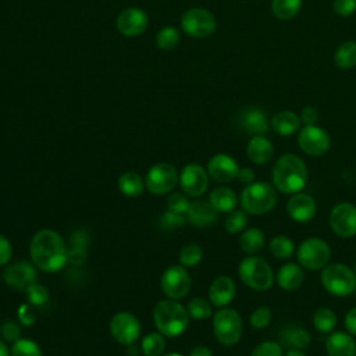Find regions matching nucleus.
Masks as SVG:
<instances>
[{
    "label": "nucleus",
    "instance_id": "nucleus-1",
    "mask_svg": "<svg viewBox=\"0 0 356 356\" xmlns=\"http://www.w3.org/2000/svg\"><path fill=\"white\" fill-rule=\"evenodd\" d=\"M31 259L33 264L46 273H54L68 260V249L63 238L53 229H40L31 241Z\"/></svg>",
    "mask_w": 356,
    "mask_h": 356
},
{
    "label": "nucleus",
    "instance_id": "nucleus-2",
    "mask_svg": "<svg viewBox=\"0 0 356 356\" xmlns=\"http://www.w3.org/2000/svg\"><path fill=\"white\" fill-rule=\"evenodd\" d=\"M271 179L278 192L285 195L298 193L306 186L307 167L298 154H282L273 167Z\"/></svg>",
    "mask_w": 356,
    "mask_h": 356
},
{
    "label": "nucleus",
    "instance_id": "nucleus-3",
    "mask_svg": "<svg viewBox=\"0 0 356 356\" xmlns=\"http://www.w3.org/2000/svg\"><path fill=\"white\" fill-rule=\"evenodd\" d=\"M154 325L164 337H177L189 323L188 310L174 299L160 300L153 310Z\"/></svg>",
    "mask_w": 356,
    "mask_h": 356
},
{
    "label": "nucleus",
    "instance_id": "nucleus-4",
    "mask_svg": "<svg viewBox=\"0 0 356 356\" xmlns=\"http://www.w3.org/2000/svg\"><path fill=\"white\" fill-rule=\"evenodd\" d=\"M239 202L248 214L261 216L271 211L277 204V189L268 182L254 181L242 189Z\"/></svg>",
    "mask_w": 356,
    "mask_h": 356
},
{
    "label": "nucleus",
    "instance_id": "nucleus-5",
    "mask_svg": "<svg viewBox=\"0 0 356 356\" xmlns=\"http://www.w3.org/2000/svg\"><path fill=\"white\" fill-rule=\"evenodd\" d=\"M238 274L241 281L254 291H267L274 282L273 268L263 257L256 254H250L241 261Z\"/></svg>",
    "mask_w": 356,
    "mask_h": 356
},
{
    "label": "nucleus",
    "instance_id": "nucleus-6",
    "mask_svg": "<svg viewBox=\"0 0 356 356\" xmlns=\"http://www.w3.org/2000/svg\"><path fill=\"white\" fill-rule=\"evenodd\" d=\"M320 280L325 291L334 296L342 298L356 291V274L342 263H328L323 268Z\"/></svg>",
    "mask_w": 356,
    "mask_h": 356
},
{
    "label": "nucleus",
    "instance_id": "nucleus-7",
    "mask_svg": "<svg viewBox=\"0 0 356 356\" xmlns=\"http://www.w3.org/2000/svg\"><path fill=\"white\" fill-rule=\"evenodd\" d=\"M242 318L231 307H220L213 316V332L221 345L232 346L242 337Z\"/></svg>",
    "mask_w": 356,
    "mask_h": 356
},
{
    "label": "nucleus",
    "instance_id": "nucleus-8",
    "mask_svg": "<svg viewBox=\"0 0 356 356\" xmlns=\"http://www.w3.org/2000/svg\"><path fill=\"white\" fill-rule=\"evenodd\" d=\"M296 257L300 267L306 270H321L331 259V249L325 241L313 236L305 239L299 245Z\"/></svg>",
    "mask_w": 356,
    "mask_h": 356
},
{
    "label": "nucleus",
    "instance_id": "nucleus-9",
    "mask_svg": "<svg viewBox=\"0 0 356 356\" xmlns=\"http://www.w3.org/2000/svg\"><path fill=\"white\" fill-rule=\"evenodd\" d=\"M216 26L214 15L202 7L189 8L181 17V28L191 38H207L214 33Z\"/></svg>",
    "mask_w": 356,
    "mask_h": 356
},
{
    "label": "nucleus",
    "instance_id": "nucleus-10",
    "mask_svg": "<svg viewBox=\"0 0 356 356\" xmlns=\"http://www.w3.org/2000/svg\"><path fill=\"white\" fill-rule=\"evenodd\" d=\"M298 145L303 153L318 157L328 152L331 139L321 127L303 125L298 132Z\"/></svg>",
    "mask_w": 356,
    "mask_h": 356
},
{
    "label": "nucleus",
    "instance_id": "nucleus-11",
    "mask_svg": "<svg viewBox=\"0 0 356 356\" xmlns=\"http://www.w3.org/2000/svg\"><path fill=\"white\" fill-rule=\"evenodd\" d=\"M178 181V174L174 165L168 163L154 164L146 175L145 185L153 195H164L172 191Z\"/></svg>",
    "mask_w": 356,
    "mask_h": 356
},
{
    "label": "nucleus",
    "instance_id": "nucleus-12",
    "mask_svg": "<svg viewBox=\"0 0 356 356\" xmlns=\"http://www.w3.org/2000/svg\"><path fill=\"white\" fill-rule=\"evenodd\" d=\"M330 227L341 238L356 235V206L349 202L335 204L330 213Z\"/></svg>",
    "mask_w": 356,
    "mask_h": 356
},
{
    "label": "nucleus",
    "instance_id": "nucleus-13",
    "mask_svg": "<svg viewBox=\"0 0 356 356\" xmlns=\"http://www.w3.org/2000/svg\"><path fill=\"white\" fill-rule=\"evenodd\" d=\"M160 286L165 296L177 300L188 295L191 289V277L184 266H172L163 273Z\"/></svg>",
    "mask_w": 356,
    "mask_h": 356
},
{
    "label": "nucleus",
    "instance_id": "nucleus-14",
    "mask_svg": "<svg viewBox=\"0 0 356 356\" xmlns=\"http://www.w3.org/2000/svg\"><path fill=\"white\" fill-rule=\"evenodd\" d=\"M110 332L118 343L132 345L139 337L140 324L132 313L121 312L111 318Z\"/></svg>",
    "mask_w": 356,
    "mask_h": 356
},
{
    "label": "nucleus",
    "instance_id": "nucleus-15",
    "mask_svg": "<svg viewBox=\"0 0 356 356\" xmlns=\"http://www.w3.org/2000/svg\"><path fill=\"white\" fill-rule=\"evenodd\" d=\"M3 280L10 288L26 291L32 284L36 282V270L31 263L19 260L6 267L3 271Z\"/></svg>",
    "mask_w": 356,
    "mask_h": 356
},
{
    "label": "nucleus",
    "instance_id": "nucleus-16",
    "mask_svg": "<svg viewBox=\"0 0 356 356\" xmlns=\"http://www.w3.org/2000/svg\"><path fill=\"white\" fill-rule=\"evenodd\" d=\"M179 185L186 195L202 196L209 186V174L199 164H186L179 174Z\"/></svg>",
    "mask_w": 356,
    "mask_h": 356
},
{
    "label": "nucleus",
    "instance_id": "nucleus-17",
    "mask_svg": "<svg viewBox=\"0 0 356 356\" xmlns=\"http://www.w3.org/2000/svg\"><path fill=\"white\" fill-rule=\"evenodd\" d=\"M147 22L149 17L142 8L129 7L118 14L115 25L121 35L134 38L145 32V29L147 28Z\"/></svg>",
    "mask_w": 356,
    "mask_h": 356
},
{
    "label": "nucleus",
    "instance_id": "nucleus-18",
    "mask_svg": "<svg viewBox=\"0 0 356 356\" xmlns=\"http://www.w3.org/2000/svg\"><path fill=\"white\" fill-rule=\"evenodd\" d=\"M239 165L236 160L225 153H218L213 156L207 163V174L216 182L227 184L238 177Z\"/></svg>",
    "mask_w": 356,
    "mask_h": 356
},
{
    "label": "nucleus",
    "instance_id": "nucleus-19",
    "mask_svg": "<svg viewBox=\"0 0 356 356\" xmlns=\"http://www.w3.org/2000/svg\"><path fill=\"white\" fill-rule=\"evenodd\" d=\"M316 210L314 199L302 191L293 193L286 202V213L296 222H309L316 216Z\"/></svg>",
    "mask_w": 356,
    "mask_h": 356
},
{
    "label": "nucleus",
    "instance_id": "nucleus-20",
    "mask_svg": "<svg viewBox=\"0 0 356 356\" xmlns=\"http://www.w3.org/2000/svg\"><path fill=\"white\" fill-rule=\"evenodd\" d=\"M239 127L249 135H264L270 128L266 113L259 107H249L239 115Z\"/></svg>",
    "mask_w": 356,
    "mask_h": 356
},
{
    "label": "nucleus",
    "instance_id": "nucleus-21",
    "mask_svg": "<svg viewBox=\"0 0 356 356\" xmlns=\"http://www.w3.org/2000/svg\"><path fill=\"white\" fill-rule=\"evenodd\" d=\"M328 356H356V341L353 335L343 331H334L325 339Z\"/></svg>",
    "mask_w": 356,
    "mask_h": 356
},
{
    "label": "nucleus",
    "instance_id": "nucleus-22",
    "mask_svg": "<svg viewBox=\"0 0 356 356\" xmlns=\"http://www.w3.org/2000/svg\"><path fill=\"white\" fill-rule=\"evenodd\" d=\"M236 292V286L235 282L229 278V277H218L216 278L210 288H209V299L211 302V305L217 306V307H225L227 305H229L235 296Z\"/></svg>",
    "mask_w": 356,
    "mask_h": 356
},
{
    "label": "nucleus",
    "instance_id": "nucleus-23",
    "mask_svg": "<svg viewBox=\"0 0 356 356\" xmlns=\"http://www.w3.org/2000/svg\"><path fill=\"white\" fill-rule=\"evenodd\" d=\"M246 154H248V159L253 164L263 165V164H267L273 159L274 146H273L271 140L267 139L264 135H254L248 142Z\"/></svg>",
    "mask_w": 356,
    "mask_h": 356
},
{
    "label": "nucleus",
    "instance_id": "nucleus-24",
    "mask_svg": "<svg viewBox=\"0 0 356 356\" xmlns=\"http://www.w3.org/2000/svg\"><path fill=\"white\" fill-rule=\"evenodd\" d=\"M188 221L195 227H209L217 220V210L211 206L210 202L197 200L189 204L186 210Z\"/></svg>",
    "mask_w": 356,
    "mask_h": 356
},
{
    "label": "nucleus",
    "instance_id": "nucleus-25",
    "mask_svg": "<svg viewBox=\"0 0 356 356\" xmlns=\"http://www.w3.org/2000/svg\"><path fill=\"white\" fill-rule=\"evenodd\" d=\"M300 124H302L300 117L291 110L278 111L270 120L271 129L281 136H291L299 132Z\"/></svg>",
    "mask_w": 356,
    "mask_h": 356
},
{
    "label": "nucleus",
    "instance_id": "nucleus-26",
    "mask_svg": "<svg viewBox=\"0 0 356 356\" xmlns=\"http://www.w3.org/2000/svg\"><path fill=\"white\" fill-rule=\"evenodd\" d=\"M305 274L300 264L296 263H285L280 267L277 273V284L284 291H295L303 282Z\"/></svg>",
    "mask_w": 356,
    "mask_h": 356
},
{
    "label": "nucleus",
    "instance_id": "nucleus-27",
    "mask_svg": "<svg viewBox=\"0 0 356 356\" xmlns=\"http://www.w3.org/2000/svg\"><path fill=\"white\" fill-rule=\"evenodd\" d=\"M209 202L211 203V206L217 211L231 213L232 210H235L238 199H236L235 192L231 188H228V186H217L210 193Z\"/></svg>",
    "mask_w": 356,
    "mask_h": 356
},
{
    "label": "nucleus",
    "instance_id": "nucleus-28",
    "mask_svg": "<svg viewBox=\"0 0 356 356\" xmlns=\"http://www.w3.org/2000/svg\"><path fill=\"white\" fill-rule=\"evenodd\" d=\"M310 332L302 327H286L281 332V342L291 349H306L310 345Z\"/></svg>",
    "mask_w": 356,
    "mask_h": 356
},
{
    "label": "nucleus",
    "instance_id": "nucleus-29",
    "mask_svg": "<svg viewBox=\"0 0 356 356\" xmlns=\"http://www.w3.org/2000/svg\"><path fill=\"white\" fill-rule=\"evenodd\" d=\"M334 63L341 70L355 68L356 67V42L355 40L342 42L334 53Z\"/></svg>",
    "mask_w": 356,
    "mask_h": 356
},
{
    "label": "nucleus",
    "instance_id": "nucleus-30",
    "mask_svg": "<svg viewBox=\"0 0 356 356\" xmlns=\"http://www.w3.org/2000/svg\"><path fill=\"white\" fill-rule=\"evenodd\" d=\"M266 243V238H264V234L261 229L256 228V227H252V228H248L242 232L241 235V239H239V245H241V249L248 253V254H256L259 253L263 246Z\"/></svg>",
    "mask_w": 356,
    "mask_h": 356
},
{
    "label": "nucleus",
    "instance_id": "nucleus-31",
    "mask_svg": "<svg viewBox=\"0 0 356 356\" xmlns=\"http://www.w3.org/2000/svg\"><path fill=\"white\" fill-rule=\"evenodd\" d=\"M313 325L321 334H331L337 325V314L330 307L321 306L313 313Z\"/></svg>",
    "mask_w": 356,
    "mask_h": 356
},
{
    "label": "nucleus",
    "instance_id": "nucleus-32",
    "mask_svg": "<svg viewBox=\"0 0 356 356\" xmlns=\"http://www.w3.org/2000/svg\"><path fill=\"white\" fill-rule=\"evenodd\" d=\"M302 0H271V11L281 21L292 19L299 14Z\"/></svg>",
    "mask_w": 356,
    "mask_h": 356
},
{
    "label": "nucleus",
    "instance_id": "nucleus-33",
    "mask_svg": "<svg viewBox=\"0 0 356 356\" xmlns=\"http://www.w3.org/2000/svg\"><path fill=\"white\" fill-rule=\"evenodd\" d=\"M118 188L124 195L134 197V196H139L143 192L145 182L142 181L139 174L134 171H128L118 178Z\"/></svg>",
    "mask_w": 356,
    "mask_h": 356
},
{
    "label": "nucleus",
    "instance_id": "nucleus-34",
    "mask_svg": "<svg viewBox=\"0 0 356 356\" xmlns=\"http://www.w3.org/2000/svg\"><path fill=\"white\" fill-rule=\"evenodd\" d=\"M268 249H270V252L274 257L285 260V259H289L293 254L295 245L291 241V238H288L285 235H277V236H273L270 239Z\"/></svg>",
    "mask_w": 356,
    "mask_h": 356
},
{
    "label": "nucleus",
    "instance_id": "nucleus-35",
    "mask_svg": "<svg viewBox=\"0 0 356 356\" xmlns=\"http://www.w3.org/2000/svg\"><path fill=\"white\" fill-rule=\"evenodd\" d=\"M181 40V32L174 26H164L156 35V43L163 50H172Z\"/></svg>",
    "mask_w": 356,
    "mask_h": 356
},
{
    "label": "nucleus",
    "instance_id": "nucleus-36",
    "mask_svg": "<svg viewBox=\"0 0 356 356\" xmlns=\"http://www.w3.org/2000/svg\"><path fill=\"white\" fill-rule=\"evenodd\" d=\"M140 348L145 356H161L165 348V342L163 335L157 332H152L143 338Z\"/></svg>",
    "mask_w": 356,
    "mask_h": 356
},
{
    "label": "nucleus",
    "instance_id": "nucleus-37",
    "mask_svg": "<svg viewBox=\"0 0 356 356\" xmlns=\"http://www.w3.org/2000/svg\"><path fill=\"white\" fill-rule=\"evenodd\" d=\"M202 257H203V250L196 243H188L179 252V263L184 267H193L199 264Z\"/></svg>",
    "mask_w": 356,
    "mask_h": 356
},
{
    "label": "nucleus",
    "instance_id": "nucleus-38",
    "mask_svg": "<svg viewBox=\"0 0 356 356\" xmlns=\"http://www.w3.org/2000/svg\"><path fill=\"white\" fill-rule=\"evenodd\" d=\"M188 314L195 320H206L211 316V302L202 298H195L188 303Z\"/></svg>",
    "mask_w": 356,
    "mask_h": 356
},
{
    "label": "nucleus",
    "instance_id": "nucleus-39",
    "mask_svg": "<svg viewBox=\"0 0 356 356\" xmlns=\"http://www.w3.org/2000/svg\"><path fill=\"white\" fill-rule=\"evenodd\" d=\"M11 356H42L39 345L31 339H17L10 350Z\"/></svg>",
    "mask_w": 356,
    "mask_h": 356
},
{
    "label": "nucleus",
    "instance_id": "nucleus-40",
    "mask_svg": "<svg viewBox=\"0 0 356 356\" xmlns=\"http://www.w3.org/2000/svg\"><path fill=\"white\" fill-rule=\"evenodd\" d=\"M246 224H248V216H246V211L243 210H232L224 221L225 229L229 234H238L243 231Z\"/></svg>",
    "mask_w": 356,
    "mask_h": 356
},
{
    "label": "nucleus",
    "instance_id": "nucleus-41",
    "mask_svg": "<svg viewBox=\"0 0 356 356\" xmlns=\"http://www.w3.org/2000/svg\"><path fill=\"white\" fill-rule=\"evenodd\" d=\"M250 325L254 328V330H263L266 328L270 321H271V310L270 307L267 306H260L257 309H254L250 314Z\"/></svg>",
    "mask_w": 356,
    "mask_h": 356
},
{
    "label": "nucleus",
    "instance_id": "nucleus-42",
    "mask_svg": "<svg viewBox=\"0 0 356 356\" xmlns=\"http://www.w3.org/2000/svg\"><path fill=\"white\" fill-rule=\"evenodd\" d=\"M26 298H28V302L33 306H40V305H44L49 299V292L47 289L40 285V284H32L28 289H26Z\"/></svg>",
    "mask_w": 356,
    "mask_h": 356
},
{
    "label": "nucleus",
    "instance_id": "nucleus-43",
    "mask_svg": "<svg viewBox=\"0 0 356 356\" xmlns=\"http://www.w3.org/2000/svg\"><path fill=\"white\" fill-rule=\"evenodd\" d=\"M250 356H284L282 346L274 341H264L259 343Z\"/></svg>",
    "mask_w": 356,
    "mask_h": 356
},
{
    "label": "nucleus",
    "instance_id": "nucleus-44",
    "mask_svg": "<svg viewBox=\"0 0 356 356\" xmlns=\"http://www.w3.org/2000/svg\"><path fill=\"white\" fill-rule=\"evenodd\" d=\"M159 224L161 227V229H174L177 227H181L185 224V217L182 214H178V213H174V211H165L163 216H160V220H159Z\"/></svg>",
    "mask_w": 356,
    "mask_h": 356
},
{
    "label": "nucleus",
    "instance_id": "nucleus-45",
    "mask_svg": "<svg viewBox=\"0 0 356 356\" xmlns=\"http://www.w3.org/2000/svg\"><path fill=\"white\" fill-rule=\"evenodd\" d=\"M189 204H191L189 200H188L186 196H184L182 193H172V195H170L168 199H167L168 210H170V211H174V213H178V214L186 213Z\"/></svg>",
    "mask_w": 356,
    "mask_h": 356
},
{
    "label": "nucleus",
    "instance_id": "nucleus-46",
    "mask_svg": "<svg viewBox=\"0 0 356 356\" xmlns=\"http://www.w3.org/2000/svg\"><path fill=\"white\" fill-rule=\"evenodd\" d=\"M332 10L339 17H349L356 10V0H332Z\"/></svg>",
    "mask_w": 356,
    "mask_h": 356
},
{
    "label": "nucleus",
    "instance_id": "nucleus-47",
    "mask_svg": "<svg viewBox=\"0 0 356 356\" xmlns=\"http://www.w3.org/2000/svg\"><path fill=\"white\" fill-rule=\"evenodd\" d=\"M299 117H300V121L303 125H316V122L318 121V113H317L316 107H313V106L303 107Z\"/></svg>",
    "mask_w": 356,
    "mask_h": 356
},
{
    "label": "nucleus",
    "instance_id": "nucleus-48",
    "mask_svg": "<svg viewBox=\"0 0 356 356\" xmlns=\"http://www.w3.org/2000/svg\"><path fill=\"white\" fill-rule=\"evenodd\" d=\"M11 254H13V249L8 239L0 235V266L7 264L11 259Z\"/></svg>",
    "mask_w": 356,
    "mask_h": 356
},
{
    "label": "nucleus",
    "instance_id": "nucleus-49",
    "mask_svg": "<svg viewBox=\"0 0 356 356\" xmlns=\"http://www.w3.org/2000/svg\"><path fill=\"white\" fill-rule=\"evenodd\" d=\"M1 335H3V338H4L6 341H13V342H15V341L18 339V337H19V330H18V327H17L15 323L8 321V323H6V324L3 325Z\"/></svg>",
    "mask_w": 356,
    "mask_h": 356
},
{
    "label": "nucleus",
    "instance_id": "nucleus-50",
    "mask_svg": "<svg viewBox=\"0 0 356 356\" xmlns=\"http://www.w3.org/2000/svg\"><path fill=\"white\" fill-rule=\"evenodd\" d=\"M18 317H19V321L24 324V325H31L33 324L35 321V313L32 310L31 306L28 305H22L18 310Z\"/></svg>",
    "mask_w": 356,
    "mask_h": 356
},
{
    "label": "nucleus",
    "instance_id": "nucleus-51",
    "mask_svg": "<svg viewBox=\"0 0 356 356\" xmlns=\"http://www.w3.org/2000/svg\"><path fill=\"white\" fill-rule=\"evenodd\" d=\"M343 323H345L346 332L356 337V307H352L350 310H348V313L345 314Z\"/></svg>",
    "mask_w": 356,
    "mask_h": 356
},
{
    "label": "nucleus",
    "instance_id": "nucleus-52",
    "mask_svg": "<svg viewBox=\"0 0 356 356\" xmlns=\"http://www.w3.org/2000/svg\"><path fill=\"white\" fill-rule=\"evenodd\" d=\"M85 249L82 246H75L71 250H68V260L74 264H82L85 261Z\"/></svg>",
    "mask_w": 356,
    "mask_h": 356
},
{
    "label": "nucleus",
    "instance_id": "nucleus-53",
    "mask_svg": "<svg viewBox=\"0 0 356 356\" xmlns=\"http://www.w3.org/2000/svg\"><path fill=\"white\" fill-rule=\"evenodd\" d=\"M236 178H238L242 184H245V186H246V185L254 182L256 175H254V171H253L252 168L245 167V168H239V172H238V177H236Z\"/></svg>",
    "mask_w": 356,
    "mask_h": 356
},
{
    "label": "nucleus",
    "instance_id": "nucleus-54",
    "mask_svg": "<svg viewBox=\"0 0 356 356\" xmlns=\"http://www.w3.org/2000/svg\"><path fill=\"white\" fill-rule=\"evenodd\" d=\"M189 356H213V353H211V350H210L209 348H206V346H197V348H195V349L191 350Z\"/></svg>",
    "mask_w": 356,
    "mask_h": 356
},
{
    "label": "nucleus",
    "instance_id": "nucleus-55",
    "mask_svg": "<svg viewBox=\"0 0 356 356\" xmlns=\"http://www.w3.org/2000/svg\"><path fill=\"white\" fill-rule=\"evenodd\" d=\"M284 356H306V355H305V352L300 350V349H291V350H288Z\"/></svg>",
    "mask_w": 356,
    "mask_h": 356
},
{
    "label": "nucleus",
    "instance_id": "nucleus-56",
    "mask_svg": "<svg viewBox=\"0 0 356 356\" xmlns=\"http://www.w3.org/2000/svg\"><path fill=\"white\" fill-rule=\"evenodd\" d=\"M0 356H11L8 348L6 346V343L3 341H0Z\"/></svg>",
    "mask_w": 356,
    "mask_h": 356
},
{
    "label": "nucleus",
    "instance_id": "nucleus-57",
    "mask_svg": "<svg viewBox=\"0 0 356 356\" xmlns=\"http://www.w3.org/2000/svg\"><path fill=\"white\" fill-rule=\"evenodd\" d=\"M161 356H184L181 353H167V355H161Z\"/></svg>",
    "mask_w": 356,
    "mask_h": 356
},
{
    "label": "nucleus",
    "instance_id": "nucleus-58",
    "mask_svg": "<svg viewBox=\"0 0 356 356\" xmlns=\"http://www.w3.org/2000/svg\"><path fill=\"white\" fill-rule=\"evenodd\" d=\"M353 271H355V274H356V263H355V270H353Z\"/></svg>",
    "mask_w": 356,
    "mask_h": 356
},
{
    "label": "nucleus",
    "instance_id": "nucleus-59",
    "mask_svg": "<svg viewBox=\"0 0 356 356\" xmlns=\"http://www.w3.org/2000/svg\"><path fill=\"white\" fill-rule=\"evenodd\" d=\"M355 292H356V291H355Z\"/></svg>",
    "mask_w": 356,
    "mask_h": 356
}]
</instances>
